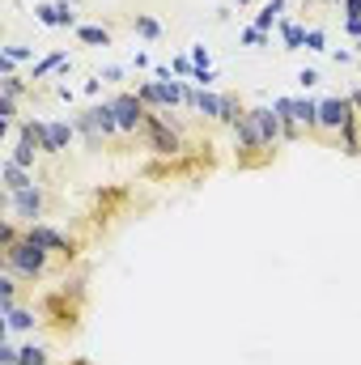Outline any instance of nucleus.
Wrapping results in <instances>:
<instances>
[{
	"label": "nucleus",
	"instance_id": "obj_1",
	"mask_svg": "<svg viewBox=\"0 0 361 365\" xmlns=\"http://www.w3.org/2000/svg\"><path fill=\"white\" fill-rule=\"evenodd\" d=\"M47 268H51V251L47 247H39V242H30L26 234L4 251V272L17 276V280H43L47 276Z\"/></svg>",
	"mask_w": 361,
	"mask_h": 365
},
{
	"label": "nucleus",
	"instance_id": "obj_2",
	"mask_svg": "<svg viewBox=\"0 0 361 365\" xmlns=\"http://www.w3.org/2000/svg\"><path fill=\"white\" fill-rule=\"evenodd\" d=\"M145 140H149V149H153L158 158H179L183 153V136H179V128L171 123L166 110H149V119H145Z\"/></svg>",
	"mask_w": 361,
	"mask_h": 365
},
{
	"label": "nucleus",
	"instance_id": "obj_3",
	"mask_svg": "<svg viewBox=\"0 0 361 365\" xmlns=\"http://www.w3.org/2000/svg\"><path fill=\"white\" fill-rule=\"evenodd\" d=\"M353 119H361L349 102V93H332V98H319V132L336 136L340 128H349Z\"/></svg>",
	"mask_w": 361,
	"mask_h": 365
},
{
	"label": "nucleus",
	"instance_id": "obj_4",
	"mask_svg": "<svg viewBox=\"0 0 361 365\" xmlns=\"http://www.w3.org/2000/svg\"><path fill=\"white\" fill-rule=\"evenodd\" d=\"M111 106H115V119H119V136H136V132H145L149 106H145L136 93H115Z\"/></svg>",
	"mask_w": 361,
	"mask_h": 365
},
{
	"label": "nucleus",
	"instance_id": "obj_5",
	"mask_svg": "<svg viewBox=\"0 0 361 365\" xmlns=\"http://www.w3.org/2000/svg\"><path fill=\"white\" fill-rule=\"evenodd\" d=\"M43 208H47V191H43V182H34V187H26V191H9V212H13L17 221L34 225V221L43 217Z\"/></svg>",
	"mask_w": 361,
	"mask_h": 365
},
{
	"label": "nucleus",
	"instance_id": "obj_6",
	"mask_svg": "<svg viewBox=\"0 0 361 365\" xmlns=\"http://www.w3.org/2000/svg\"><path fill=\"white\" fill-rule=\"evenodd\" d=\"M21 234H26L30 242H39V247H47L51 255H60V259H73V255H77V242H73V238H64L60 230H51L47 221H34V225H26Z\"/></svg>",
	"mask_w": 361,
	"mask_h": 365
},
{
	"label": "nucleus",
	"instance_id": "obj_7",
	"mask_svg": "<svg viewBox=\"0 0 361 365\" xmlns=\"http://www.w3.org/2000/svg\"><path fill=\"white\" fill-rule=\"evenodd\" d=\"M234 149H238L243 162H251V153H268L264 149V136H260V128L251 119V110H243V119L234 123Z\"/></svg>",
	"mask_w": 361,
	"mask_h": 365
},
{
	"label": "nucleus",
	"instance_id": "obj_8",
	"mask_svg": "<svg viewBox=\"0 0 361 365\" xmlns=\"http://www.w3.org/2000/svg\"><path fill=\"white\" fill-rule=\"evenodd\" d=\"M251 110V119H255V128H260V136H264V149H276V140H285V119L272 110V106H247Z\"/></svg>",
	"mask_w": 361,
	"mask_h": 365
},
{
	"label": "nucleus",
	"instance_id": "obj_9",
	"mask_svg": "<svg viewBox=\"0 0 361 365\" xmlns=\"http://www.w3.org/2000/svg\"><path fill=\"white\" fill-rule=\"evenodd\" d=\"M0 182H4V195L9 191H26V187H34V170H26V166H17V162H0Z\"/></svg>",
	"mask_w": 361,
	"mask_h": 365
},
{
	"label": "nucleus",
	"instance_id": "obj_10",
	"mask_svg": "<svg viewBox=\"0 0 361 365\" xmlns=\"http://www.w3.org/2000/svg\"><path fill=\"white\" fill-rule=\"evenodd\" d=\"M90 119H93V132H98L102 140L119 136V119H115V106H111V102H93V106H90Z\"/></svg>",
	"mask_w": 361,
	"mask_h": 365
},
{
	"label": "nucleus",
	"instance_id": "obj_11",
	"mask_svg": "<svg viewBox=\"0 0 361 365\" xmlns=\"http://www.w3.org/2000/svg\"><path fill=\"white\" fill-rule=\"evenodd\" d=\"M0 314H4V331H9V336H30L34 323H39V314H34V310H21V306H9V310H0Z\"/></svg>",
	"mask_w": 361,
	"mask_h": 365
},
{
	"label": "nucleus",
	"instance_id": "obj_12",
	"mask_svg": "<svg viewBox=\"0 0 361 365\" xmlns=\"http://www.w3.org/2000/svg\"><path fill=\"white\" fill-rule=\"evenodd\" d=\"M293 123L302 132H319V102L315 98H293Z\"/></svg>",
	"mask_w": 361,
	"mask_h": 365
},
{
	"label": "nucleus",
	"instance_id": "obj_13",
	"mask_svg": "<svg viewBox=\"0 0 361 365\" xmlns=\"http://www.w3.org/2000/svg\"><path fill=\"white\" fill-rule=\"evenodd\" d=\"M221 106H225V93H217V90H200L195 93V115H200V119L221 123Z\"/></svg>",
	"mask_w": 361,
	"mask_h": 365
},
{
	"label": "nucleus",
	"instance_id": "obj_14",
	"mask_svg": "<svg viewBox=\"0 0 361 365\" xmlns=\"http://www.w3.org/2000/svg\"><path fill=\"white\" fill-rule=\"evenodd\" d=\"M276 30H280V43H285V51H302V47H306V26H302V21H293V17H280V21H276Z\"/></svg>",
	"mask_w": 361,
	"mask_h": 365
},
{
	"label": "nucleus",
	"instance_id": "obj_15",
	"mask_svg": "<svg viewBox=\"0 0 361 365\" xmlns=\"http://www.w3.org/2000/svg\"><path fill=\"white\" fill-rule=\"evenodd\" d=\"M60 68H68V51H47L43 60H34L30 81H47V77H51V73H60Z\"/></svg>",
	"mask_w": 361,
	"mask_h": 365
},
{
	"label": "nucleus",
	"instance_id": "obj_16",
	"mask_svg": "<svg viewBox=\"0 0 361 365\" xmlns=\"http://www.w3.org/2000/svg\"><path fill=\"white\" fill-rule=\"evenodd\" d=\"M9 162H17V166L34 170V162H39V145H34V140H26V136H13V145H9Z\"/></svg>",
	"mask_w": 361,
	"mask_h": 365
},
{
	"label": "nucleus",
	"instance_id": "obj_17",
	"mask_svg": "<svg viewBox=\"0 0 361 365\" xmlns=\"http://www.w3.org/2000/svg\"><path fill=\"white\" fill-rule=\"evenodd\" d=\"M285 9H289V0H268V4L255 13V21H251V26H260V30H268V34H272V26L285 17Z\"/></svg>",
	"mask_w": 361,
	"mask_h": 365
},
{
	"label": "nucleus",
	"instance_id": "obj_18",
	"mask_svg": "<svg viewBox=\"0 0 361 365\" xmlns=\"http://www.w3.org/2000/svg\"><path fill=\"white\" fill-rule=\"evenodd\" d=\"M336 145H340L349 158H361V119H353L349 128H340V132H336Z\"/></svg>",
	"mask_w": 361,
	"mask_h": 365
},
{
	"label": "nucleus",
	"instance_id": "obj_19",
	"mask_svg": "<svg viewBox=\"0 0 361 365\" xmlns=\"http://www.w3.org/2000/svg\"><path fill=\"white\" fill-rule=\"evenodd\" d=\"M132 30H136V34H141V38H149V43H153V38H162V34H166V30H162V21H158V17H153V13H136V17H132Z\"/></svg>",
	"mask_w": 361,
	"mask_h": 365
},
{
	"label": "nucleus",
	"instance_id": "obj_20",
	"mask_svg": "<svg viewBox=\"0 0 361 365\" xmlns=\"http://www.w3.org/2000/svg\"><path fill=\"white\" fill-rule=\"evenodd\" d=\"M77 38L90 43V47H111V30H106V26H86V21H81V26H77Z\"/></svg>",
	"mask_w": 361,
	"mask_h": 365
},
{
	"label": "nucleus",
	"instance_id": "obj_21",
	"mask_svg": "<svg viewBox=\"0 0 361 365\" xmlns=\"http://www.w3.org/2000/svg\"><path fill=\"white\" fill-rule=\"evenodd\" d=\"M56 17H60V30H77L81 17H77V4L73 0H56Z\"/></svg>",
	"mask_w": 361,
	"mask_h": 365
},
{
	"label": "nucleus",
	"instance_id": "obj_22",
	"mask_svg": "<svg viewBox=\"0 0 361 365\" xmlns=\"http://www.w3.org/2000/svg\"><path fill=\"white\" fill-rule=\"evenodd\" d=\"M136 98H141L149 110H162V90H158V81H136Z\"/></svg>",
	"mask_w": 361,
	"mask_h": 365
},
{
	"label": "nucleus",
	"instance_id": "obj_23",
	"mask_svg": "<svg viewBox=\"0 0 361 365\" xmlns=\"http://www.w3.org/2000/svg\"><path fill=\"white\" fill-rule=\"evenodd\" d=\"M17 365H47V349H43V344H34V340H30V344H21V349H17Z\"/></svg>",
	"mask_w": 361,
	"mask_h": 365
},
{
	"label": "nucleus",
	"instance_id": "obj_24",
	"mask_svg": "<svg viewBox=\"0 0 361 365\" xmlns=\"http://www.w3.org/2000/svg\"><path fill=\"white\" fill-rule=\"evenodd\" d=\"M9 306H17V276H0V310H9Z\"/></svg>",
	"mask_w": 361,
	"mask_h": 365
},
{
	"label": "nucleus",
	"instance_id": "obj_25",
	"mask_svg": "<svg viewBox=\"0 0 361 365\" xmlns=\"http://www.w3.org/2000/svg\"><path fill=\"white\" fill-rule=\"evenodd\" d=\"M238 38H243V47H268V43H272V34H268V30H260V26H247Z\"/></svg>",
	"mask_w": 361,
	"mask_h": 365
},
{
	"label": "nucleus",
	"instance_id": "obj_26",
	"mask_svg": "<svg viewBox=\"0 0 361 365\" xmlns=\"http://www.w3.org/2000/svg\"><path fill=\"white\" fill-rule=\"evenodd\" d=\"M73 128H77V136H86L90 145H98V140H102V136L93 132V119H90V110H86V115H73Z\"/></svg>",
	"mask_w": 361,
	"mask_h": 365
},
{
	"label": "nucleus",
	"instance_id": "obj_27",
	"mask_svg": "<svg viewBox=\"0 0 361 365\" xmlns=\"http://www.w3.org/2000/svg\"><path fill=\"white\" fill-rule=\"evenodd\" d=\"M0 56H9L13 64H26V60H34V47H26V43H9Z\"/></svg>",
	"mask_w": 361,
	"mask_h": 365
},
{
	"label": "nucleus",
	"instance_id": "obj_28",
	"mask_svg": "<svg viewBox=\"0 0 361 365\" xmlns=\"http://www.w3.org/2000/svg\"><path fill=\"white\" fill-rule=\"evenodd\" d=\"M34 21L56 30V26H60V17H56V4H34Z\"/></svg>",
	"mask_w": 361,
	"mask_h": 365
},
{
	"label": "nucleus",
	"instance_id": "obj_29",
	"mask_svg": "<svg viewBox=\"0 0 361 365\" xmlns=\"http://www.w3.org/2000/svg\"><path fill=\"white\" fill-rule=\"evenodd\" d=\"M306 51H327V34H323L319 26L306 30Z\"/></svg>",
	"mask_w": 361,
	"mask_h": 365
},
{
	"label": "nucleus",
	"instance_id": "obj_30",
	"mask_svg": "<svg viewBox=\"0 0 361 365\" xmlns=\"http://www.w3.org/2000/svg\"><path fill=\"white\" fill-rule=\"evenodd\" d=\"M191 81H195L200 90H217V81H221V77H217L213 68H195V73H191Z\"/></svg>",
	"mask_w": 361,
	"mask_h": 365
},
{
	"label": "nucleus",
	"instance_id": "obj_31",
	"mask_svg": "<svg viewBox=\"0 0 361 365\" xmlns=\"http://www.w3.org/2000/svg\"><path fill=\"white\" fill-rule=\"evenodd\" d=\"M17 238H21V230H17V221H4V225H0V251H9V247H13Z\"/></svg>",
	"mask_w": 361,
	"mask_h": 365
},
{
	"label": "nucleus",
	"instance_id": "obj_32",
	"mask_svg": "<svg viewBox=\"0 0 361 365\" xmlns=\"http://www.w3.org/2000/svg\"><path fill=\"white\" fill-rule=\"evenodd\" d=\"M0 93H4V98H21V93H26V81H21V77H0Z\"/></svg>",
	"mask_w": 361,
	"mask_h": 365
},
{
	"label": "nucleus",
	"instance_id": "obj_33",
	"mask_svg": "<svg viewBox=\"0 0 361 365\" xmlns=\"http://www.w3.org/2000/svg\"><path fill=\"white\" fill-rule=\"evenodd\" d=\"M171 68H175V77H183V81H191V73H195L191 56H175V60H171Z\"/></svg>",
	"mask_w": 361,
	"mask_h": 365
},
{
	"label": "nucleus",
	"instance_id": "obj_34",
	"mask_svg": "<svg viewBox=\"0 0 361 365\" xmlns=\"http://www.w3.org/2000/svg\"><path fill=\"white\" fill-rule=\"evenodd\" d=\"M187 56H191V64H195V68H213V56H208V47H204V43H195Z\"/></svg>",
	"mask_w": 361,
	"mask_h": 365
},
{
	"label": "nucleus",
	"instance_id": "obj_35",
	"mask_svg": "<svg viewBox=\"0 0 361 365\" xmlns=\"http://www.w3.org/2000/svg\"><path fill=\"white\" fill-rule=\"evenodd\" d=\"M0 365H17V344H13L9 336L0 340Z\"/></svg>",
	"mask_w": 361,
	"mask_h": 365
},
{
	"label": "nucleus",
	"instance_id": "obj_36",
	"mask_svg": "<svg viewBox=\"0 0 361 365\" xmlns=\"http://www.w3.org/2000/svg\"><path fill=\"white\" fill-rule=\"evenodd\" d=\"M340 13H345V21H357V17H361V0H345V4H340Z\"/></svg>",
	"mask_w": 361,
	"mask_h": 365
},
{
	"label": "nucleus",
	"instance_id": "obj_37",
	"mask_svg": "<svg viewBox=\"0 0 361 365\" xmlns=\"http://www.w3.org/2000/svg\"><path fill=\"white\" fill-rule=\"evenodd\" d=\"M298 86H302V90L319 86V73H315V68H302V73H298Z\"/></svg>",
	"mask_w": 361,
	"mask_h": 365
},
{
	"label": "nucleus",
	"instance_id": "obj_38",
	"mask_svg": "<svg viewBox=\"0 0 361 365\" xmlns=\"http://www.w3.org/2000/svg\"><path fill=\"white\" fill-rule=\"evenodd\" d=\"M98 77H102V81H119V77H123V68H119V64H106Z\"/></svg>",
	"mask_w": 361,
	"mask_h": 365
},
{
	"label": "nucleus",
	"instance_id": "obj_39",
	"mask_svg": "<svg viewBox=\"0 0 361 365\" xmlns=\"http://www.w3.org/2000/svg\"><path fill=\"white\" fill-rule=\"evenodd\" d=\"M153 81H175V68H166V64H153Z\"/></svg>",
	"mask_w": 361,
	"mask_h": 365
},
{
	"label": "nucleus",
	"instance_id": "obj_40",
	"mask_svg": "<svg viewBox=\"0 0 361 365\" xmlns=\"http://www.w3.org/2000/svg\"><path fill=\"white\" fill-rule=\"evenodd\" d=\"M81 90H86V98H98V93H102V77H90Z\"/></svg>",
	"mask_w": 361,
	"mask_h": 365
},
{
	"label": "nucleus",
	"instance_id": "obj_41",
	"mask_svg": "<svg viewBox=\"0 0 361 365\" xmlns=\"http://www.w3.org/2000/svg\"><path fill=\"white\" fill-rule=\"evenodd\" d=\"M332 60H336V64H353V51H345V47H336V51H332Z\"/></svg>",
	"mask_w": 361,
	"mask_h": 365
},
{
	"label": "nucleus",
	"instance_id": "obj_42",
	"mask_svg": "<svg viewBox=\"0 0 361 365\" xmlns=\"http://www.w3.org/2000/svg\"><path fill=\"white\" fill-rule=\"evenodd\" d=\"M132 68H153V64H149V51H136V56H132Z\"/></svg>",
	"mask_w": 361,
	"mask_h": 365
},
{
	"label": "nucleus",
	"instance_id": "obj_43",
	"mask_svg": "<svg viewBox=\"0 0 361 365\" xmlns=\"http://www.w3.org/2000/svg\"><path fill=\"white\" fill-rule=\"evenodd\" d=\"M345 30H349V34L361 43V17H357V21H345Z\"/></svg>",
	"mask_w": 361,
	"mask_h": 365
},
{
	"label": "nucleus",
	"instance_id": "obj_44",
	"mask_svg": "<svg viewBox=\"0 0 361 365\" xmlns=\"http://www.w3.org/2000/svg\"><path fill=\"white\" fill-rule=\"evenodd\" d=\"M234 4H238V9H243V4H255V0H234Z\"/></svg>",
	"mask_w": 361,
	"mask_h": 365
},
{
	"label": "nucleus",
	"instance_id": "obj_45",
	"mask_svg": "<svg viewBox=\"0 0 361 365\" xmlns=\"http://www.w3.org/2000/svg\"><path fill=\"white\" fill-rule=\"evenodd\" d=\"M327 4H336V0H327ZM340 4H345V0H340Z\"/></svg>",
	"mask_w": 361,
	"mask_h": 365
},
{
	"label": "nucleus",
	"instance_id": "obj_46",
	"mask_svg": "<svg viewBox=\"0 0 361 365\" xmlns=\"http://www.w3.org/2000/svg\"><path fill=\"white\" fill-rule=\"evenodd\" d=\"M73 4H81V0H73Z\"/></svg>",
	"mask_w": 361,
	"mask_h": 365
}]
</instances>
